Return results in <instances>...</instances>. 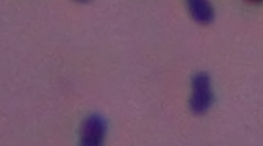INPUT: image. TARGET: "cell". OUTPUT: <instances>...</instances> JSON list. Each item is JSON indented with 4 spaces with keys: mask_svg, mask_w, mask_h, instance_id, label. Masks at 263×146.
Masks as SVG:
<instances>
[{
    "mask_svg": "<svg viewBox=\"0 0 263 146\" xmlns=\"http://www.w3.org/2000/svg\"><path fill=\"white\" fill-rule=\"evenodd\" d=\"M191 85L190 107L193 113L201 115L209 110L213 101L209 76L204 72L196 73L192 77Z\"/></svg>",
    "mask_w": 263,
    "mask_h": 146,
    "instance_id": "1",
    "label": "cell"
},
{
    "mask_svg": "<svg viewBox=\"0 0 263 146\" xmlns=\"http://www.w3.org/2000/svg\"><path fill=\"white\" fill-rule=\"evenodd\" d=\"M106 130V122L102 116H89L81 127L80 146H103Z\"/></svg>",
    "mask_w": 263,
    "mask_h": 146,
    "instance_id": "2",
    "label": "cell"
},
{
    "mask_svg": "<svg viewBox=\"0 0 263 146\" xmlns=\"http://www.w3.org/2000/svg\"><path fill=\"white\" fill-rule=\"evenodd\" d=\"M187 7L191 16L196 22L206 25L213 20L214 9L208 1L190 0L187 2Z\"/></svg>",
    "mask_w": 263,
    "mask_h": 146,
    "instance_id": "3",
    "label": "cell"
}]
</instances>
